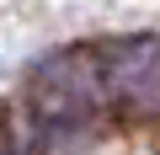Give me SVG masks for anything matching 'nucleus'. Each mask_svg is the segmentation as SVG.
I'll use <instances>...</instances> for the list:
<instances>
[{
	"instance_id": "obj_1",
	"label": "nucleus",
	"mask_w": 160,
	"mask_h": 155,
	"mask_svg": "<svg viewBox=\"0 0 160 155\" xmlns=\"http://www.w3.org/2000/svg\"><path fill=\"white\" fill-rule=\"evenodd\" d=\"M102 70L86 54H53L27 75V107L43 128H69V123H91L102 107Z\"/></svg>"
},
{
	"instance_id": "obj_2",
	"label": "nucleus",
	"mask_w": 160,
	"mask_h": 155,
	"mask_svg": "<svg viewBox=\"0 0 160 155\" xmlns=\"http://www.w3.org/2000/svg\"><path fill=\"white\" fill-rule=\"evenodd\" d=\"M102 80H107L112 96H123L133 107L160 102V38H123V43H112Z\"/></svg>"
},
{
	"instance_id": "obj_3",
	"label": "nucleus",
	"mask_w": 160,
	"mask_h": 155,
	"mask_svg": "<svg viewBox=\"0 0 160 155\" xmlns=\"http://www.w3.org/2000/svg\"><path fill=\"white\" fill-rule=\"evenodd\" d=\"M0 155H16V150H11V139H6V128H0Z\"/></svg>"
}]
</instances>
